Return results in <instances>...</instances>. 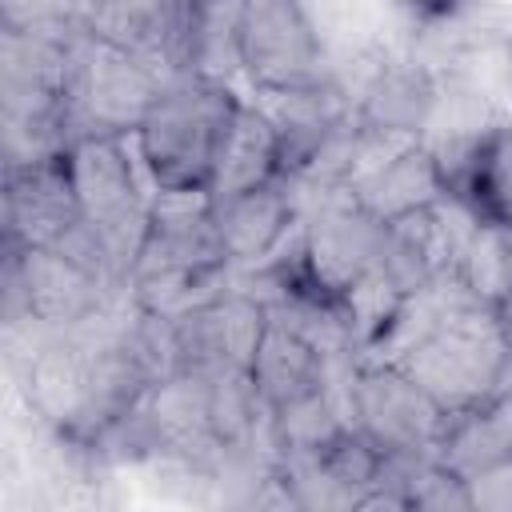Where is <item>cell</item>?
Listing matches in <instances>:
<instances>
[{"instance_id":"obj_1","label":"cell","mask_w":512,"mask_h":512,"mask_svg":"<svg viewBox=\"0 0 512 512\" xmlns=\"http://www.w3.org/2000/svg\"><path fill=\"white\" fill-rule=\"evenodd\" d=\"M240 104L244 100L224 80L196 72H180L160 88L136 128V156L156 192L208 196Z\"/></svg>"},{"instance_id":"obj_2","label":"cell","mask_w":512,"mask_h":512,"mask_svg":"<svg viewBox=\"0 0 512 512\" xmlns=\"http://www.w3.org/2000/svg\"><path fill=\"white\" fill-rule=\"evenodd\" d=\"M160 68L76 28L68 40L64 60V88H60V112L68 140L80 136H136L148 108L156 104Z\"/></svg>"},{"instance_id":"obj_3","label":"cell","mask_w":512,"mask_h":512,"mask_svg":"<svg viewBox=\"0 0 512 512\" xmlns=\"http://www.w3.org/2000/svg\"><path fill=\"white\" fill-rule=\"evenodd\" d=\"M392 360L456 416L496 392L508 344L492 320V308L472 300L432 320Z\"/></svg>"},{"instance_id":"obj_4","label":"cell","mask_w":512,"mask_h":512,"mask_svg":"<svg viewBox=\"0 0 512 512\" xmlns=\"http://www.w3.org/2000/svg\"><path fill=\"white\" fill-rule=\"evenodd\" d=\"M68 172L80 200L84 224L100 236L112 272L120 280L132 276L136 252L148 232L152 204H144L132 156L124 152V136H80L68 144Z\"/></svg>"},{"instance_id":"obj_5","label":"cell","mask_w":512,"mask_h":512,"mask_svg":"<svg viewBox=\"0 0 512 512\" xmlns=\"http://www.w3.org/2000/svg\"><path fill=\"white\" fill-rule=\"evenodd\" d=\"M352 424L384 456H436L452 412L396 360L356 368L348 388Z\"/></svg>"},{"instance_id":"obj_6","label":"cell","mask_w":512,"mask_h":512,"mask_svg":"<svg viewBox=\"0 0 512 512\" xmlns=\"http://www.w3.org/2000/svg\"><path fill=\"white\" fill-rule=\"evenodd\" d=\"M240 72L260 92H288L324 80L320 32L304 0L240 4Z\"/></svg>"},{"instance_id":"obj_7","label":"cell","mask_w":512,"mask_h":512,"mask_svg":"<svg viewBox=\"0 0 512 512\" xmlns=\"http://www.w3.org/2000/svg\"><path fill=\"white\" fill-rule=\"evenodd\" d=\"M268 324L264 300L252 292H216L200 308L172 320L180 376L216 380L232 372H248L260 332Z\"/></svg>"},{"instance_id":"obj_8","label":"cell","mask_w":512,"mask_h":512,"mask_svg":"<svg viewBox=\"0 0 512 512\" xmlns=\"http://www.w3.org/2000/svg\"><path fill=\"white\" fill-rule=\"evenodd\" d=\"M108 280L56 248H8V320L16 308L44 328H76L96 316Z\"/></svg>"},{"instance_id":"obj_9","label":"cell","mask_w":512,"mask_h":512,"mask_svg":"<svg viewBox=\"0 0 512 512\" xmlns=\"http://www.w3.org/2000/svg\"><path fill=\"white\" fill-rule=\"evenodd\" d=\"M84 224L68 172V148L28 164H4V244L56 248Z\"/></svg>"},{"instance_id":"obj_10","label":"cell","mask_w":512,"mask_h":512,"mask_svg":"<svg viewBox=\"0 0 512 512\" xmlns=\"http://www.w3.org/2000/svg\"><path fill=\"white\" fill-rule=\"evenodd\" d=\"M380 136H368V152L348 180V196L376 216L380 224H396L404 216L428 212L448 200V176L436 160V152L420 140L408 144H388L380 160H372Z\"/></svg>"},{"instance_id":"obj_11","label":"cell","mask_w":512,"mask_h":512,"mask_svg":"<svg viewBox=\"0 0 512 512\" xmlns=\"http://www.w3.org/2000/svg\"><path fill=\"white\" fill-rule=\"evenodd\" d=\"M380 244H384V224L368 216L348 192H340V200H328L308 220L300 240V260L304 272L324 292L344 300L368 272H376Z\"/></svg>"},{"instance_id":"obj_12","label":"cell","mask_w":512,"mask_h":512,"mask_svg":"<svg viewBox=\"0 0 512 512\" xmlns=\"http://www.w3.org/2000/svg\"><path fill=\"white\" fill-rule=\"evenodd\" d=\"M200 0H88L80 28L180 76Z\"/></svg>"},{"instance_id":"obj_13","label":"cell","mask_w":512,"mask_h":512,"mask_svg":"<svg viewBox=\"0 0 512 512\" xmlns=\"http://www.w3.org/2000/svg\"><path fill=\"white\" fill-rule=\"evenodd\" d=\"M444 176L448 196L476 224L512 232V120L480 128Z\"/></svg>"},{"instance_id":"obj_14","label":"cell","mask_w":512,"mask_h":512,"mask_svg":"<svg viewBox=\"0 0 512 512\" xmlns=\"http://www.w3.org/2000/svg\"><path fill=\"white\" fill-rule=\"evenodd\" d=\"M212 208L228 264H244V268H256L260 260L276 256V248L296 224V196L284 180L212 200Z\"/></svg>"},{"instance_id":"obj_15","label":"cell","mask_w":512,"mask_h":512,"mask_svg":"<svg viewBox=\"0 0 512 512\" xmlns=\"http://www.w3.org/2000/svg\"><path fill=\"white\" fill-rule=\"evenodd\" d=\"M440 92L424 68H380L360 92L352 120L380 140H420Z\"/></svg>"},{"instance_id":"obj_16","label":"cell","mask_w":512,"mask_h":512,"mask_svg":"<svg viewBox=\"0 0 512 512\" xmlns=\"http://www.w3.org/2000/svg\"><path fill=\"white\" fill-rule=\"evenodd\" d=\"M248 376H252V384L268 408H280V404L300 400V396L328 384L324 380V352L304 332H296L288 320H280L272 312H268V324L260 332Z\"/></svg>"},{"instance_id":"obj_17","label":"cell","mask_w":512,"mask_h":512,"mask_svg":"<svg viewBox=\"0 0 512 512\" xmlns=\"http://www.w3.org/2000/svg\"><path fill=\"white\" fill-rule=\"evenodd\" d=\"M436 456L448 468H456L464 480H476L512 464V400L492 392L488 400L456 412L448 420V432Z\"/></svg>"},{"instance_id":"obj_18","label":"cell","mask_w":512,"mask_h":512,"mask_svg":"<svg viewBox=\"0 0 512 512\" xmlns=\"http://www.w3.org/2000/svg\"><path fill=\"white\" fill-rule=\"evenodd\" d=\"M272 180H280V136H276V124L260 104H240L236 124H232V132L224 140V152H220V164H216L208 196L224 200V196H236V192H248V188L272 184Z\"/></svg>"},{"instance_id":"obj_19","label":"cell","mask_w":512,"mask_h":512,"mask_svg":"<svg viewBox=\"0 0 512 512\" xmlns=\"http://www.w3.org/2000/svg\"><path fill=\"white\" fill-rule=\"evenodd\" d=\"M396 12L408 20V24H420V28H444V24H456L476 0H392Z\"/></svg>"},{"instance_id":"obj_20","label":"cell","mask_w":512,"mask_h":512,"mask_svg":"<svg viewBox=\"0 0 512 512\" xmlns=\"http://www.w3.org/2000/svg\"><path fill=\"white\" fill-rule=\"evenodd\" d=\"M492 308V320H496V328H500V336H504V344L512 348V284L488 304Z\"/></svg>"},{"instance_id":"obj_21","label":"cell","mask_w":512,"mask_h":512,"mask_svg":"<svg viewBox=\"0 0 512 512\" xmlns=\"http://www.w3.org/2000/svg\"><path fill=\"white\" fill-rule=\"evenodd\" d=\"M496 392H500L504 400H512V348H508V360H504V372H500V384H496Z\"/></svg>"},{"instance_id":"obj_22","label":"cell","mask_w":512,"mask_h":512,"mask_svg":"<svg viewBox=\"0 0 512 512\" xmlns=\"http://www.w3.org/2000/svg\"><path fill=\"white\" fill-rule=\"evenodd\" d=\"M504 56H508V76H512V32H508V44H504Z\"/></svg>"}]
</instances>
